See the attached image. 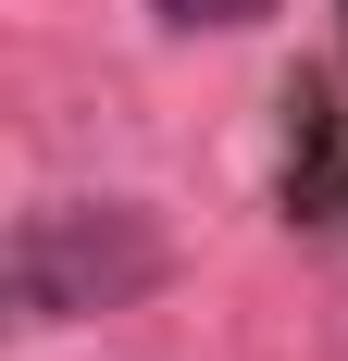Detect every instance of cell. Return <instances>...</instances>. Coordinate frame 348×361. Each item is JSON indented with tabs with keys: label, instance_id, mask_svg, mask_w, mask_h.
Masks as SVG:
<instances>
[{
	"label": "cell",
	"instance_id": "cell-1",
	"mask_svg": "<svg viewBox=\"0 0 348 361\" xmlns=\"http://www.w3.org/2000/svg\"><path fill=\"white\" fill-rule=\"evenodd\" d=\"M174 274L162 224L137 200H37L13 224V324H87V312H137Z\"/></svg>",
	"mask_w": 348,
	"mask_h": 361
},
{
	"label": "cell",
	"instance_id": "cell-2",
	"mask_svg": "<svg viewBox=\"0 0 348 361\" xmlns=\"http://www.w3.org/2000/svg\"><path fill=\"white\" fill-rule=\"evenodd\" d=\"M274 200H286V224H336V212H348V112H336V87H323V75H299V87H286V162H274Z\"/></svg>",
	"mask_w": 348,
	"mask_h": 361
},
{
	"label": "cell",
	"instance_id": "cell-3",
	"mask_svg": "<svg viewBox=\"0 0 348 361\" xmlns=\"http://www.w3.org/2000/svg\"><path fill=\"white\" fill-rule=\"evenodd\" d=\"M274 0H162V25H261Z\"/></svg>",
	"mask_w": 348,
	"mask_h": 361
}]
</instances>
